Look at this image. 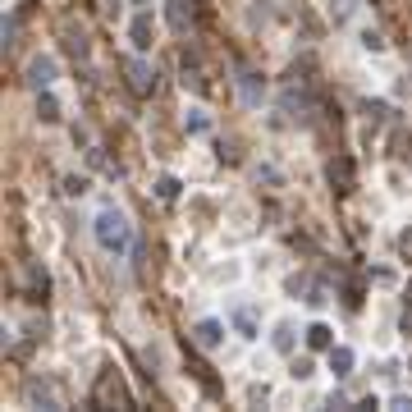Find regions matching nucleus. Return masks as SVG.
<instances>
[{"instance_id":"f257e3e1","label":"nucleus","mask_w":412,"mask_h":412,"mask_svg":"<svg viewBox=\"0 0 412 412\" xmlns=\"http://www.w3.org/2000/svg\"><path fill=\"white\" fill-rule=\"evenodd\" d=\"M92 243H97V252L101 257H110V261H124L133 252V243H138V234H133V220L124 216L120 206H97L92 211Z\"/></svg>"},{"instance_id":"f03ea898","label":"nucleus","mask_w":412,"mask_h":412,"mask_svg":"<svg viewBox=\"0 0 412 412\" xmlns=\"http://www.w3.org/2000/svg\"><path fill=\"white\" fill-rule=\"evenodd\" d=\"M188 335H193V344L202 348V353H220L225 339L234 335V326H229V316H197Z\"/></svg>"},{"instance_id":"7ed1b4c3","label":"nucleus","mask_w":412,"mask_h":412,"mask_svg":"<svg viewBox=\"0 0 412 412\" xmlns=\"http://www.w3.org/2000/svg\"><path fill=\"white\" fill-rule=\"evenodd\" d=\"M124 42H129L133 55H152V46H156V14L152 10H133L129 28H124Z\"/></svg>"},{"instance_id":"20e7f679","label":"nucleus","mask_w":412,"mask_h":412,"mask_svg":"<svg viewBox=\"0 0 412 412\" xmlns=\"http://www.w3.org/2000/svg\"><path fill=\"white\" fill-rule=\"evenodd\" d=\"M23 83L33 87V92H51V87L60 83V60H55L51 51L33 55V60H28V69H23Z\"/></svg>"},{"instance_id":"39448f33","label":"nucleus","mask_w":412,"mask_h":412,"mask_svg":"<svg viewBox=\"0 0 412 412\" xmlns=\"http://www.w3.org/2000/svg\"><path fill=\"white\" fill-rule=\"evenodd\" d=\"M124 74H129V87L133 97H156V65L147 60V55H129V65H124Z\"/></svg>"},{"instance_id":"423d86ee","label":"nucleus","mask_w":412,"mask_h":412,"mask_svg":"<svg viewBox=\"0 0 412 412\" xmlns=\"http://www.w3.org/2000/svg\"><path fill=\"white\" fill-rule=\"evenodd\" d=\"M326 371H330V380H339V385L353 380V371H358V348L353 344H335L326 353Z\"/></svg>"},{"instance_id":"0eeeda50","label":"nucleus","mask_w":412,"mask_h":412,"mask_svg":"<svg viewBox=\"0 0 412 412\" xmlns=\"http://www.w3.org/2000/svg\"><path fill=\"white\" fill-rule=\"evenodd\" d=\"M234 87H239V97H243V106H248V110H261V101H266V78H261L257 69H239Z\"/></svg>"},{"instance_id":"6e6552de","label":"nucleus","mask_w":412,"mask_h":412,"mask_svg":"<svg viewBox=\"0 0 412 412\" xmlns=\"http://www.w3.org/2000/svg\"><path fill=\"white\" fill-rule=\"evenodd\" d=\"M229 326H234V335H239L243 344H257V339H261V321H257V312H252L248 303L229 307Z\"/></svg>"},{"instance_id":"1a4fd4ad","label":"nucleus","mask_w":412,"mask_h":412,"mask_svg":"<svg viewBox=\"0 0 412 412\" xmlns=\"http://www.w3.org/2000/svg\"><path fill=\"white\" fill-rule=\"evenodd\" d=\"M92 399L97 403H115V408H129V390H124V380L115 376V371H101V380H97V390H92Z\"/></svg>"},{"instance_id":"9d476101","label":"nucleus","mask_w":412,"mask_h":412,"mask_svg":"<svg viewBox=\"0 0 412 412\" xmlns=\"http://www.w3.org/2000/svg\"><path fill=\"white\" fill-rule=\"evenodd\" d=\"M184 133L188 138H211V133H216V120H211V110H206L202 101H188L184 106Z\"/></svg>"},{"instance_id":"9b49d317","label":"nucleus","mask_w":412,"mask_h":412,"mask_svg":"<svg viewBox=\"0 0 412 412\" xmlns=\"http://www.w3.org/2000/svg\"><path fill=\"white\" fill-rule=\"evenodd\" d=\"M335 335H339V330L330 326V321H307V330H303V344L312 348V353H330V348L339 344Z\"/></svg>"},{"instance_id":"f8f14e48","label":"nucleus","mask_w":412,"mask_h":412,"mask_svg":"<svg viewBox=\"0 0 412 412\" xmlns=\"http://www.w3.org/2000/svg\"><path fill=\"white\" fill-rule=\"evenodd\" d=\"M271 348L280 353V358H293V348H298V330H293V321H275V330H271Z\"/></svg>"},{"instance_id":"ddd939ff","label":"nucleus","mask_w":412,"mask_h":412,"mask_svg":"<svg viewBox=\"0 0 412 412\" xmlns=\"http://www.w3.org/2000/svg\"><path fill=\"white\" fill-rule=\"evenodd\" d=\"M23 399L33 403V408H60V394L51 390V380H28V390H23Z\"/></svg>"},{"instance_id":"4468645a","label":"nucleus","mask_w":412,"mask_h":412,"mask_svg":"<svg viewBox=\"0 0 412 412\" xmlns=\"http://www.w3.org/2000/svg\"><path fill=\"white\" fill-rule=\"evenodd\" d=\"M358 51L362 55H385V51H390V42H385L380 28H371V23H367V28H358Z\"/></svg>"},{"instance_id":"2eb2a0df","label":"nucleus","mask_w":412,"mask_h":412,"mask_svg":"<svg viewBox=\"0 0 412 412\" xmlns=\"http://www.w3.org/2000/svg\"><path fill=\"white\" fill-rule=\"evenodd\" d=\"M165 19H170L174 33H188V28H193V10H188V0H165Z\"/></svg>"},{"instance_id":"dca6fc26","label":"nucleus","mask_w":412,"mask_h":412,"mask_svg":"<svg viewBox=\"0 0 412 412\" xmlns=\"http://www.w3.org/2000/svg\"><path fill=\"white\" fill-rule=\"evenodd\" d=\"M37 120H42V124H60V101H55V87H51V92H37Z\"/></svg>"},{"instance_id":"f3484780","label":"nucleus","mask_w":412,"mask_h":412,"mask_svg":"<svg viewBox=\"0 0 412 412\" xmlns=\"http://www.w3.org/2000/svg\"><path fill=\"white\" fill-rule=\"evenodd\" d=\"M330 184H335L339 193H348V188H353V161H348V156L330 161Z\"/></svg>"},{"instance_id":"a211bd4d","label":"nucleus","mask_w":412,"mask_h":412,"mask_svg":"<svg viewBox=\"0 0 412 412\" xmlns=\"http://www.w3.org/2000/svg\"><path fill=\"white\" fill-rule=\"evenodd\" d=\"M289 376H293V385H307V380L316 376V362H312V348H307L303 358H293L289 362Z\"/></svg>"},{"instance_id":"6ab92c4d","label":"nucleus","mask_w":412,"mask_h":412,"mask_svg":"<svg viewBox=\"0 0 412 412\" xmlns=\"http://www.w3.org/2000/svg\"><path fill=\"white\" fill-rule=\"evenodd\" d=\"M179 193H184V184H179L174 174H161V179H156V197H161L165 206H170V202H179Z\"/></svg>"},{"instance_id":"aec40b11","label":"nucleus","mask_w":412,"mask_h":412,"mask_svg":"<svg viewBox=\"0 0 412 412\" xmlns=\"http://www.w3.org/2000/svg\"><path fill=\"white\" fill-rule=\"evenodd\" d=\"M87 193H92L87 174H65V197H87Z\"/></svg>"},{"instance_id":"412c9836","label":"nucleus","mask_w":412,"mask_h":412,"mask_svg":"<svg viewBox=\"0 0 412 412\" xmlns=\"http://www.w3.org/2000/svg\"><path fill=\"white\" fill-rule=\"evenodd\" d=\"M14 37H19V23H14V14H5V19H0V42L14 46Z\"/></svg>"},{"instance_id":"4be33fe9","label":"nucleus","mask_w":412,"mask_h":412,"mask_svg":"<svg viewBox=\"0 0 412 412\" xmlns=\"http://www.w3.org/2000/svg\"><path fill=\"white\" fill-rule=\"evenodd\" d=\"M252 179H257V184H280V170H275V165H257Z\"/></svg>"},{"instance_id":"5701e85b","label":"nucleus","mask_w":412,"mask_h":412,"mask_svg":"<svg viewBox=\"0 0 412 412\" xmlns=\"http://www.w3.org/2000/svg\"><path fill=\"white\" fill-rule=\"evenodd\" d=\"M385 408H394V412H412V394H390V399H385Z\"/></svg>"},{"instance_id":"b1692460","label":"nucleus","mask_w":412,"mask_h":412,"mask_svg":"<svg viewBox=\"0 0 412 412\" xmlns=\"http://www.w3.org/2000/svg\"><path fill=\"white\" fill-rule=\"evenodd\" d=\"M69 51H74V55H87V37L74 33V28H69Z\"/></svg>"},{"instance_id":"393cba45","label":"nucleus","mask_w":412,"mask_h":412,"mask_svg":"<svg viewBox=\"0 0 412 412\" xmlns=\"http://www.w3.org/2000/svg\"><path fill=\"white\" fill-rule=\"evenodd\" d=\"M326 403H330V408H353V399H348L344 390H330V399H326Z\"/></svg>"},{"instance_id":"a878e982","label":"nucleus","mask_w":412,"mask_h":412,"mask_svg":"<svg viewBox=\"0 0 412 412\" xmlns=\"http://www.w3.org/2000/svg\"><path fill=\"white\" fill-rule=\"evenodd\" d=\"M266 399H271V390H266V385H252V390H248V403H266Z\"/></svg>"},{"instance_id":"bb28decb","label":"nucleus","mask_w":412,"mask_h":412,"mask_svg":"<svg viewBox=\"0 0 412 412\" xmlns=\"http://www.w3.org/2000/svg\"><path fill=\"white\" fill-rule=\"evenodd\" d=\"M399 252H403V257H412V234H403V239H399Z\"/></svg>"},{"instance_id":"cd10ccee","label":"nucleus","mask_w":412,"mask_h":412,"mask_svg":"<svg viewBox=\"0 0 412 412\" xmlns=\"http://www.w3.org/2000/svg\"><path fill=\"white\" fill-rule=\"evenodd\" d=\"M133 10H156V0H129Z\"/></svg>"},{"instance_id":"c85d7f7f","label":"nucleus","mask_w":412,"mask_h":412,"mask_svg":"<svg viewBox=\"0 0 412 412\" xmlns=\"http://www.w3.org/2000/svg\"><path fill=\"white\" fill-rule=\"evenodd\" d=\"M403 293H408V303H412V280H408V289H403Z\"/></svg>"}]
</instances>
